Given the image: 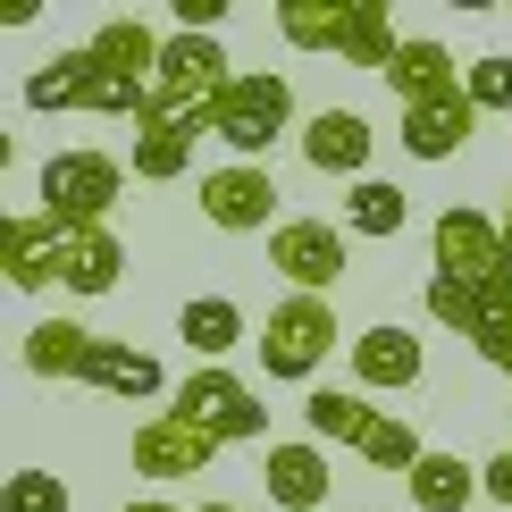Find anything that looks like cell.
I'll return each mask as SVG.
<instances>
[{
	"instance_id": "cell-1",
	"label": "cell",
	"mask_w": 512,
	"mask_h": 512,
	"mask_svg": "<svg viewBox=\"0 0 512 512\" xmlns=\"http://www.w3.org/2000/svg\"><path fill=\"white\" fill-rule=\"evenodd\" d=\"M236 76H244V68L219 51V34H168L143 126H185V135H210V110H219V93H227Z\"/></svg>"
},
{
	"instance_id": "cell-2",
	"label": "cell",
	"mask_w": 512,
	"mask_h": 512,
	"mask_svg": "<svg viewBox=\"0 0 512 512\" xmlns=\"http://www.w3.org/2000/svg\"><path fill=\"white\" fill-rule=\"evenodd\" d=\"M118 194H126V160H110V152H51L34 185L42 219H59V227H110Z\"/></svg>"
},
{
	"instance_id": "cell-3",
	"label": "cell",
	"mask_w": 512,
	"mask_h": 512,
	"mask_svg": "<svg viewBox=\"0 0 512 512\" xmlns=\"http://www.w3.org/2000/svg\"><path fill=\"white\" fill-rule=\"evenodd\" d=\"M252 345H261V370L277 387H303V378H319V361L336 353V303L328 294H286Z\"/></svg>"
},
{
	"instance_id": "cell-4",
	"label": "cell",
	"mask_w": 512,
	"mask_h": 512,
	"mask_svg": "<svg viewBox=\"0 0 512 512\" xmlns=\"http://www.w3.org/2000/svg\"><path fill=\"white\" fill-rule=\"evenodd\" d=\"M286 126H294V84L277 76V68H244L219 93V110H210V135H219L236 160H261Z\"/></svg>"
},
{
	"instance_id": "cell-5",
	"label": "cell",
	"mask_w": 512,
	"mask_h": 512,
	"mask_svg": "<svg viewBox=\"0 0 512 512\" xmlns=\"http://www.w3.org/2000/svg\"><path fill=\"white\" fill-rule=\"evenodd\" d=\"M168 412H185L194 429H210L219 445H252V437H269V403H252V387L236 370H219V361H194V378L177 387V403Z\"/></svg>"
},
{
	"instance_id": "cell-6",
	"label": "cell",
	"mask_w": 512,
	"mask_h": 512,
	"mask_svg": "<svg viewBox=\"0 0 512 512\" xmlns=\"http://www.w3.org/2000/svg\"><path fill=\"white\" fill-rule=\"evenodd\" d=\"M269 269L286 277L294 294H336L345 269H353V236L336 219H286L269 236Z\"/></svg>"
},
{
	"instance_id": "cell-7",
	"label": "cell",
	"mask_w": 512,
	"mask_h": 512,
	"mask_svg": "<svg viewBox=\"0 0 512 512\" xmlns=\"http://www.w3.org/2000/svg\"><path fill=\"white\" fill-rule=\"evenodd\" d=\"M277 202H286V194H277V177H269L261 160H227V168H210V177H202V219L219 227V236H261V227L277 236V227H286V219H277Z\"/></svg>"
},
{
	"instance_id": "cell-8",
	"label": "cell",
	"mask_w": 512,
	"mask_h": 512,
	"mask_svg": "<svg viewBox=\"0 0 512 512\" xmlns=\"http://www.w3.org/2000/svg\"><path fill=\"white\" fill-rule=\"evenodd\" d=\"M126 462H135L152 487H177V479H202L210 462H219V437L194 429L185 412H152V420H135V445H126Z\"/></svg>"
},
{
	"instance_id": "cell-9",
	"label": "cell",
	"mask_w": 512,
	"mask_h": 512,
	"mask_svg": "<svg viewBox=\"0 0 512 512\" xmlns=\"http://www.w3.org/2000/svg\"><path fill=\"white\" fill-rule=\"evenodd\" d=\"M429 252H437V277H471V286H496V269L512 261L504 227L471 202H445L437 227H429Z\"/></svg>"
},
{
	"instance_id": "cell-10",
	"label": "cell",
	"mask_w": 512,
	"mask_h": 512,
	"mask_svg": "<svg viewBox=\"0 0 512 512\" xmlns=\"http://www.w3.org/2000/svg\"><path fill=\"white\" fill-rule=\"evenodd\" d=\"M261 487H269V504H277V512H319V504H328V487H336L328 445H319V437H286V445H269V454H261Z\"/></svg>"
},
{
	"instance_id": "cell-11",
	"label": "cell",
	"mask_w": 512,
	"mask_h": 512,
	"mask_svg": "<svg viewBox=\"0 0 512 512\" xmlns=\"http://www.w3.org/2000/svg\"><path fill=\"white\" fill-rule=\"evenodd\" d=\"M59 252H68V227L42 219V210H17V219H0V269H9L17 294H42L59 286Z\"/></svg>"
},
{
	"instance_id": "cell-12",
	"label": "cell",
	"mask_w": 512,
	"mask_h": 512,
	"mask_svg": "<svg viewBox=\"0 0 512 512\" xmlns=\"http://www.w3.org/2000/svg\"><path fill=\"white\" fill-rule=\"evenodd\" d=\"M370 152H378V135H370V118L361 110H319L303 126V160L319 168V177H370Z\"/></svg>"
},
{
	"instance_id": "cell-13",
	"label": "cell",
	"mask_w": 512,
	"mask_h": 512,
	"mask_svg": "<svg viewBox=\"0 0 512 512\" xmlns=\"http://www.w3.org/2000/svg\"><path fill=\"white\" fill-rule=\"evenodd\" d=\"M93 353H101V336L84 328V319H34L26 328V345H17V361H26L34 378H51V387H84V370H93Z\"/></svg>"
},
{
	"instance_id": "cell-14",
	"label": "cell",
	"mask_w": 512,
	"mask_h": 512,
	"mask_svg": "<svg viewBox=\"0 0 512 512\" xmlns=\"http://www.w3.org/2000/svg\"><path fill=\"white\" fill-rule=\"evenodd\" d=\"M462 59L445 51L437 34H403V51H395V68H387V84H395V101L403 110H420V101H445V93H462Z\"/></svg>"
},
{
	"instance_id": "cell-15",
	"label": "cell",
	"mask_w": 512,
	"mask_h": 512,
	"mask_svg": "<svg viewBox=\"0 0 512 512\" xmlns=\"http://www.w3.org/2000/svg\"><path fill=\"white\" fill-rule=\"evenodd\" d=\"M471 126H479V101H471V84H462V93H445V101L403 110V152L412 160H454L462 143H471Z\"/></svg>"
},
{
	"instance_id": "cell-16",
	"label": "cell",
	"mask_w": 512,
	"mask_h": 512,
	"mask_svg": "<svg viewBox=\"0 0 512 512\" xmlns=\"http://www.w3.org/2000/svg\"><path fill=\"white\" fill-rule=\"evenodd\" d=\"M420 370H429V353H420V336H403V328H361L353 336V378L361 387H420Z\"/></svg>"
},
{
	"instance_id": "cell-17",
	"label": "cell",
	"mask_w": 512,
	"mask_h": 512,
	"mask_svg": "<svg viewBox=\"0 0 512 512\" xmlns=\"http://www.w3.org/2000/svg\"><path fill=\"white\" fill-rule=\"evenodd\" d=\"M84 51H93L110 76H135V84H152V76H160V51H168V34H152L143 17H126V9H118V17H101V26L84 34Z\"/></svg>"
},
{
	"instance_id": "cell-18",
	"label": "cell",
	"mask_w": 512,
	"mask_h": 512,
	"mask_svg": "<svg viewBox=\"0 0 512 512\" xmlns=\"http://www.w3.org/2000/svg\"><path fill=\"white\" fill-rule=\"evenodd\" d=\"M84 387H101V395H118V403H152V395H168V378H160V361L143 353V345L101 336V353H93V370H84Z\"/></svg>"
},
{
	"instance_id": "cell-19",
	"label": "cell",
	"mask_w": 512,
	"mask_h": 512,
	"mask_svg": "<svg viewBox=\"0 0 512 512\" xmlns=\"http://www.w3.org/2000/svg\"><path fill=\"white\" fill-rule=\"evenodd\" d=\"M126 269V244L110 227H68V252H59V286L68 294H110Z\"/></svg>"
},
{
	"instance_id": "cell-20",
	"label": "cell",
	"mask_w": 512,
	"mask_h": 512,
	"mask_svg": "<svg viewBox=\"0 0 512 512\" xmlns=\"http://www.w3.org/2000/svg\"><path fill=\"white\" fill-rule=\"evenodd\" d=\"M370 420H378V403H361L353 387H311V395H303V429H311L319 445H353V454H361Z\"/></svg>"
},
{
	"instance_id": "cell-21",
	"label": "cell",
	"mask_w": 512,
	"mask_h": 512,
	"mask_svg": "<svg viewBox=\"0 0 512 512\" xmlns=\"http://www.w3.org/2000/svg\"><path fill=\"white\" fill-rule=\"evenodd\" d=\"M395 51H403V34H395V9L387 0H353V26H345V68H370V76H387L395 68Z\"/></svg>"
},
{
	"instance_id": "cell-22",
	"label": "cell",
	"mask_w": 512,
	"mask_h": 512,
	"mask_svg": "<svg viewBox=\"0 0 512 512\" xmlns=\"http://www.w3.org/2000/svg\"><path fill=\"white\" fill-rule=\"evenodd\" d=\"M345 26H353V0H277V34L294 51H345Z\"/></svg>"
},
{
	"instance_id": "cell-23",
	"label": "cell",
	"mask_w": 512,
	"mask_h": 512,
	"mask_svg": "<svg viewBox=\"0 0 512 512\" xmlns=\"http://www.w3.org/2000/svg\"><path fill=\"white\" fill-rule=\"evenodd\" d=\"M403 219H412V202H403V185H387V177H361L345 194V236L387 244V236H403Z\"/></svg>"
},
{
	"instance_id": "cell-24",
	"label": "cell",
	"mask_w": 512,
	"mask_h": 512,
	"mask_svg": "<svg viewBox=\"0 0 512 512\" xmlns=\"http://www.w3.org/2000/svg\"><path fill=\"white\" fill-rule=\"evenodd\" d=\"M429 319L479 345V336L496 328V303H487V286H471V277H437V269H429Z\"/></svg>"
},
{
	"instance_id": "cell-25",
	"label": "cell",
	"mask_w": 512,
	"mask_h": 512,
	"mask_svg": "<svg viewBox=\"0 0 512 512\" xmlns=\"http://www.w3.org/2000/svg\"><path fill=\"white\" fill-rule=\"evenodd\" d=\"M84 76H93V51H51L42 68L26 76V110H84Z\"/></svg>"
},
{
	"instance_id": "cell-26",
	"label": "cell",
	"mask_w": 512,
	"mask_h": 512,
	"mask_svg": "<svg viewBox=\"0 0 512 512\" xmlns=\"http://www.w3.org/2000/svg\"><path fill=\"white\" fill-rule=\"evenodd\" d=\"M177 336L194 345V361H219V353L244 336V311L227 303V294H194V303L177 311Z\"/></svg>"
},
{
	"instance_id": "cell-27",
	"label": "cell",
	"mask_w": 512,
	"mask_h": 512,
	"mask_svg": "<svg viewBox=\"0 0 512 512\" xmlns=\"http://www.w3.org/2000/svg\"><path fill=\"white\" fill-rule=\"evenodd\" d=\"M403 487H412L420 512H471V496H479V479H471V462H462V454H429Z\"/></svg>"
},
{
	"instance_id": "cell-28",
	"label": "cell",
	"mask_w": 512,
	"mask_h": 512,
	"mask_svg": "<svg viewBox=\"0 0 512 512\" xmlns=\"http://www.w3.org/2000/svg\"><path fill=\"white\" fill-rule=\"evenodd\" d=\"M361 462H370V471H395V479H412L420 462H429V445H420V429H412V420L378 412V420H370V437H361Z\"/></svg>"
},
{
	"instance_id": "cell-29",
	"label": "cell",
	"mask_w": 512,
	"mask_h": 512,
	"mask_svg": "<svg viewBox=\"0 0 512 512\" xmlns=\"http://www.w3.org/2000/svg\"><path fill=\"white\" fill-rule=\"evenodd\" d=\"M194 168V135L185 126H135V177L143 185H177Z\"/></svg>"
},
{
	"instance_id": "cell-30",
	"label": "cell",
	"mask_w": 512,
	"mask_h": 512,
	"mask_svg": "<svg viewBox=\"0 0 512 512\" xmlns=\"http://www.w3.org/2000/svg\"><path fill=\"white\" fill-rule=\"evenodd\" d=\"M0 512H68V479L59 471H9L0 479Z\"/></svg>"
},
{
	"instance_id": "cell-31",
	"label": "cell",
	"mask_w": 512,
	"mask_h": 512,
	"mask_svg": "<svg viewBox=\"0 0 512 512\" xmlns=\"http://www.w3.org/2000/svg\"><path fill=\"white\" fill-rule=\"evenodd\" d=\"M471 101H479V118H504L512 110V51H487V59H471Z\"/></svg>"
},
{
	"instance_id": "cell-32",
	"label": "cell",
	"mask_w": 512,
	"mask_h": 512,
	"mask_svg": "<svg viewBox=\"0 0 512 512\" xmlns=\"http://www.w3.org/2000/svg\"><path fill=\"white\" fill-rule=\"evenodd\" d=\"M479 496H487V504H504V512H512V437L496 445V462H487V471H479Z\"/></svg>"
},
{
	"instance_id": "cell-33",
	"label": "cell",
	"mask_w": 512,
	"mask_h": 512,
	"mask_svg": "<svg viewBox=\"0 0 512 512\" xmlns=\"http://www.w3.org/2000/svg\"><path fill=\"white\" fill-rule=\"evenodd\" d=\"M471 353L487 361V370H504V378H512V319H496V328H487V336H479Z\"/></svg>"
},
{
	"instance_id": "cell-34",
	"label": "cell",
	"mask_w": 512,
	"mask_h": 512,
	"mask_svg": "<svg viewBox=\"0 0 512 512\" xmlns=\"http://www.w3.org/2000/svg\"><path fill=\"white\" fill-rule=\"evenodd\" d=\"M227 17V0H177V34H210Z\"/></svg>"
},
{
	"instance_id": "cell-35",
	"label": "cell",
	"mask_w": 512,
	"mask_h": 512,
	"mask_svg": "<svg viewBox=\"0 0 512 512\" xmlns=\"http://www.w3.org/2000/svg\"><path fill=\"white\" fill-rule=\"evenodd\" d=\"M487 303H496V319H512V261L496 269V286H487Z\"/></svg>"
},
{
	"instance_id": "cell-36",
	"label": "cell",
	"mask_w": 512,
	"mask_h": 512,
	"mask_svg": "<svg viewBox=\"0 0 512 512\" xmlns=\"http://www.w3.org/2000/svg\"><path fill=\"white\" fill-rule=\"evenodd\" d=\"M126 512H177V504H160V496H135V504H126Z\"/></svg>"
},
{
	"instance_id": "cell-37",
	"label": "cell",
	"mask_w": 512,
	"mask_h": 512,
	"mask_svg": "<svg viewBox=\"0 0 512 512\" xmlns=\"http://www.w3.org/2000/svg\"><path fill=\"white\" fill-rule=\"evenodd\" d=\"M496 227H504V244H512V194H504V210H496Z\"/></svg>"
},
{
	"instance_id": "cell-38",
	"label": "cell",
	"mask_w": 512,
	"mask_h": 512,
	"mask_svg": "<svg viewBox=\"0 0 512 512\" xmlns=\"http://www.w3.org/2000/svg\"><path fill=\"white\" fill-rule=\"evenodd\" d=\"M194 512H244V504H194Z\"/></svg>"
}]
</instances>
